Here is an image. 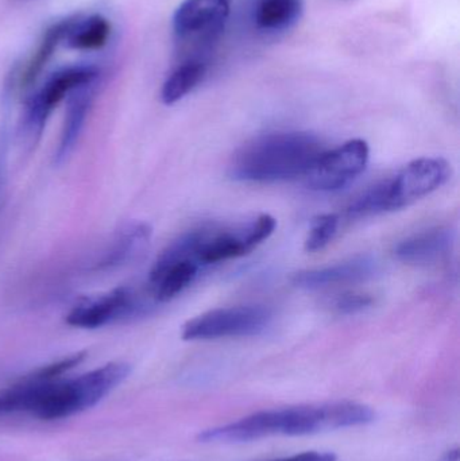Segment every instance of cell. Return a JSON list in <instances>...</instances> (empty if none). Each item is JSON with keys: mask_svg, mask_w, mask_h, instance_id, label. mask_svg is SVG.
Wrapping results in <instances>:
<instances>
[{"mask_svg": "<svg viewBox=\"0 0 460 461\" xmlns=\"http://www.w3.org/2000/svg\"><path fill=\"white\" fill-rule=\"evenodd\" d=\"M375 413L362 403L329 402L283 411H259L246 419L200 433L202 443H248L269 436H307L374 421Z\"/></svg>", "mask_w": 460, "mask_h": 461, "instance_id": "obj_1", "label": "cell"}, {"mask_svg": "<svg viewBox=\"0 0 460 461\" xmlns=\"http://www.w3.org/2000/svg\"><path fill=\"white\" fill-rule=\"evenodd\" d=\"M324 151L321 140L310 132L261 135L235 154L231 177L243 183L262 184L305 177Z\"/></svg>", "mask_w": 460, "mask_h": 461, "instance_id": "obj_2", "label": "cell"}, {"mask_svg": "<svg viewBox=\"0 0 460 461\" xmlns=\"http://www.w3.org/2000/svg\"><path fill=\"white\" fill-rule=\"evenodd\" d=\"M129 374L127 363L113 362L75 378L38 376L30 384L26 413L42 421L69 419L94 408Z\"/></svg>", "mask_w": 460, "mask_h": 461, "instance_id": "obj_3", "label": "cell"}, {"mask_svg": "<svg viewBox=\"0 0 460 461\" xmlns=\"http://www.w3.org/2000/svg\"><path fill=\"white\" fill-rule=\"evenodd\" d=\"M277 221L267 213L238 226L205 224L176 239L161 255L172 259H188L199 267L226 262L253 251L272 236Z\"/></svg>", "mask_w": 460, "mask_h": 461, "instance_id": "obj_4", "label": "cell"}, {"mask_svg": "<svg viewBox=\"0 0 460 461\" xmlns=\"http://www.w3.org/2000/svg\"><path fill=\"white\" fill-rule=\"evenodd\" d=\"M272 321V312L265 306L246 305L213 309L183 327L184 340H215L243 338L264 332Z\"/></svg>", "mask_w": 460, "mask_h": 461, "instance_id": "obj_5", "label": "cell"}, {"mask_svg": "<svg viewBox=\"0 0 460 461\" xmlns=\"http://www.w3.org/2000/svg\"><path fill=\"white\" fill-rule=\"evenodd\" d=\"M99 69L92 65H75L51 75L45 86L32 97L24 115V131L32 140L40 137L54 108L83 86L95 84Z\"/></svg>", "mask_w": 460, "mask_h": 461, "instance_id": "obj_6", "label": "cell"}, {"mask_svg": "<svg viewBox=\"0 0 460 461\" xmlns=\"http://www.w3.org/2000/svg\"><path fill=\"white\" fill-rule=\"evenodd\" d=\"M145 309V301L132 287L119 286L103 294L81 298L68 312L65 321L80 330H97L137 316Z\"/></svg>", "mask_w": 460, "mask_h": 461, "instance_id": "obj_7", "label": "cell"}, {"mask_svg": "<svg viewBox=\"0 0 460 461\" xmlns=\"http://www.w3.org/2000/svg\"><path fill=\"white\" fill-rule=\"evenodd\" d=\"M450 178L451 165L446 159L426 157L410 162L396 177L386 180L389 212L434 194Z\"/></svg>", "mask_w": 460, "mask_h": 461, "instance_id": "obj_8", "label": "cell"}, {"mask_svg": "<svg viewBox=\"0 0 460 461\" xmlns=\"http://www.w3.org/2000/svg\"><path fill=\"white\" fill-rule=\"evenodd\" d=\"M369 145L362 140H348L331 151H324L305 176L307 185L320 192H334L356 180L369 161Z\"/></svg>", "mask_w": 460, "mask_h": 461, "instance_id": "obj_9", "label": "cell"}, {"mask_svg": "<svg viewBox=\"0 0 460 461\" xmlns=\"http://www.w3.org/2000/svg\"><path fill=\"white\" fill-rule=\"evenodd\" d=\"M232 0H184L173 14V30L181 40H207L221 32Z\"/></svg>", "mask_w": 460, "mask_h": 461, "instance_id": "obj_10", "label": "cell"}, {"mask_svg": "<svg viewBox=\"0 0 460 461\" xmlns=\"http://www.w3.org/2000/svg\"><path fill=\"white\" fill-rule=\"evenodd\" d=\"M377 271V262L370 255H359L345 262L327 267L302 270L292 276V284L300 289L318 290L351 282L372 278Z\"/></svg>", "mask_w": 460, "mask_h": 461, "instance_id": "obj_11", "label": "cell"}, {"mask_svg": "<svg viewBox=\"0 0 460 461\" xmlns=\"http://www.w3.org/2000/svg\"><path fill=\"white\" fill-rule=\"evenodd\" d=\"M453 244V230L437 227L400 241L394 249V254L408 265L428 266L447 257Z\"/></svg>", "mask_w": 460, "mask_h": 461, "instance_id": "obj_12", "label": "cell"}, {"mask_svg": "<svg viewBox=\"0 0 460 461\" xmlns=\"http://www.w3.org/2000/svg\"><path fill=\"white\" fill-rule=\"evenodd\" d=\"M95 84L83 86V88L73 92L69 96L67 115H65L64 126H62L59 149H57L56 153V159L59 164L64 162L77 145L78 138H80L81 131L86 126V116H88L89 110H91Z\"/></svg>", "mask_w": 460, "mask_h": 461, "instance_id": "obj_13", "label": "cell"}, {"mask_svg": "<svg viewBox=\"0 0 460 461\" xmlns=\"http://www.w3.org/2000/svg\"><path fill=\"white\" fill-rule=\"evenodd\" d=\"M111 37V23L99 14L68 18L62 45L72 50H99L107 45Z\"/></svg>", "mask_w": 460, "mask_h": 461, "instance_id": "obj_14", "label": "cell"}, {"mask_svg": "<svg viewBox=\"0 0 460 461\" xmlns=\"http://www.w3.org/2000/svg\"><path fill=\"white\" fill-rule=\"evenodd\" d=\"M150 236L151 230L148 224L132 223L123 227L96 263V270H111L134 259L148 247Z\"/></svg>", "mask_w": 460, "mask_h": 461, "instance_id": "obj_15", "label": "cell"}, {"mask_svg": "<svg viewBox=\"0 0 460 461\" xmlns=\"http://www.w3.org/2000/svg\"><path fill=\"white\" fill-rule=\"evenodd\" d=\"M302 7V0H256L254 23L262 32H284L299 21Z\"/></svg>", "mask_w": 460, "mask_h": 461, "instance_id": "obj_16", "label": "cell"}, {"mask_svg": "<svg viewBox=\"0 0 460 461\" xmlns=\"http://www.w3.org/2000/svg\"><path fill=\"white\" fill-rule=\"evenodd\" d=\"M205 73L207 68L199 59H189L176 68L162 86V103L173 105L188 96L204 80Z\"/></svg>", "mask_w": 460, "mask_h": 461, "instance_id": "obj_17", "label": "cell"}, {"mask_svg": "<svg viewBox=\"0 0 460 461\" xmlns=\"http://www.w3.org/2000/svg\"><path fill=\"white\" fill-rule=\"evenodd\" d=\"M67 24L68 19H64V21L53 24L50 29L46 30L45 35H43L42 41L38 45L34 56L30 59L23 75H22L21 84L23 88L32 86L37 80L38 76L42 73L43 68L48 65V62L53 57L54 51L57 50L59 45H62Z\"/></svg>", "mask_w": 460, "mask_h": 461, "instance_id": "obj_18", "label": "cell"}, {"mask_svg": "<svg viewBox=\"0 0 460 461\" xmlns=\"http://www.w3.org/2000/svg\"><path fill=\"white\" fill-rule=\"evenodd\" d=\"M340 219L335 213H326L313 219L310 233L305 240V249L310 252L320 251L331 243L339 229Z\"/></svg>", "mask_w": 460, "mask_h": 461, "instance_id": "obj_19", "label": "cell"}, {"mask_svg": "<svg viewBox=\"0 0 460 461\" xmlns=\"http://www.w3.org/2000/svg\"><path fill=\"white\" fill-rule=\"evenodd\" d=\"M373 303V298L367 294H359V293H346L339 295L335 301V309L339 313L354 314L365 311Z\"/></svg>", "mask_w": 460, "mask_h": 461, "instance_id": "obj_20", "label": "cell"}, {"mask_svg": "<svg viewBox=\"0 0 460 461\" xmlns=\"http://www.w3.org/2000/svg\"><path fill=\"white\" fill-rule=\"evenodd\" d=\"M337 456L329 452H304V454L294 455V456L283 457L273 461H335Z\"/></svg>", "mask_w": 460, "mask_h": 461, "instance_id": "obj_21", "label": "cell"}]
</instances>
